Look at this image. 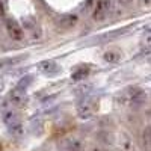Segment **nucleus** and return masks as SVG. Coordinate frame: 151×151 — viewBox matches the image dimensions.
Segmentation results:
<instances>
[{
	"label": "nucleus",
	"instance_id": "f257e3e1",
	"mask_svg": "<svg viewBox=\"0 0 151 151\" xmlns=\"http://www.w3.org/2000/svg\"><path fill=\"white\" fill-rule=\"evenodd\" d=\"M145 98H147V95L141 88L132 86L129 89H125V92L122 94V103L130 104L132 107H139L145 103Z\"/></svg>",
	"mask_w": 151,
	"mask_h": 151
},
{
	"label": "nucleus",
	"instance_id": "f03ea898",
	"mask_svg": "<svg viewBox=\"0 0 151 151\" xmlns=\"http://www.w3.org/2000/svg\"><path fill=\"white\" fill-rule=\"evenodd\" d=\"M94 110H95V103H94L92 98H88V95L83 97V100H80L79 104H77V115L82 119L91 118Z\"/></svg>",
	"mask_w": 151,
	"mask_h": 151
},
{
	"label": "nucleus",
	"instance_id": "7ed1b4c3",
	"mask_svg": "<svg viewBox=\"0 0 151 151\" xmlns=\"http://www.w3.org/2000/svg\"><path fill=\"white\" fill-rule=\"evenodd\" d=\"M5 24H6V30H8L9 36H11L14 41H21L23 38H24L23 27L20 26V24H18L14 18H6Z\"/></svg>",
	"mask_w": 151,
	"mask_h": 151
},
{
	"label": "nucleus",
	"instance_id": "20e7f679",
	"mask_svg": "<svg viewBox=\"0 0 151 151\" xmlns=\"http://www.w3.org/2000/svg\"><path fill=\"white\" fill-rule=\"evenodd\" d=\"M110 0H97V5H95V9H94V20L95 21H103L109 11H110Z\"/></svg>",
	"mask_w": 151,
	"mask_h": 151
},
{
	"label": "nucleus",
	"instance_id": "39448f33",
	"mask_svg": "<svg viewBox=\"0 0 151 151\" xmlns=\"http://www.w3.org/2000/svg\"><path fill=\"white\" fill-rule=\"evenodd\" d=\"M24 29H26L33 38H40L41 36V30H40V26H38V23L33 17H23L21 20Z\"/></svg>",
	"mask_w": 151,
	"mask_h": 151
},
{
	"label": "nucleus",
	"instance_id": "423d86ee",
	"mask_svg": "<svg viewBox=\"0 0 151 151\" xmlns=\"http://www.w3.org/2000/svg\"><path fill=\"white\" fill-rule=\"evenodd\" d=\"M38 70H40L42 74H45V76H55V74H58L60 71V67L55 60H42L41 64L38 65Z\"/></svg>",
	"mask_w": 151,
	"mask_h": 151
},
{
	"label": "nucleus",
	"instance_id": "0eeeda50",
	"mask_svg": "<svg viewBox=\"0 0 151 151\" xmlns=\"http://www.w3.org/2000/svg\"><path fill=\"white\" fill-rule=\"evenodd\" d=\"M24 101H26V91H23V89H20V88L15 86L9 94V103L12 106L18 107V106H23Z\"/></svg>",
	"mask_w": 151,
	"mask_h": 151
},
{
	"label": "nucleus",
	"instance_id": "6e6552de",
	"mask_svg": "<svg viewBox=\"0 0 151 151\" xmlns=\"http://www.w3.org/2000/svg\"><path fill=\"white\" fill-rule=\"evenodd\" d=\"M62 151H83V142L77 137H68L60 142Z\"/></svg>",
	"mask_w": 151,
	"mask_h": 151
},
{
	"label": "nucleus",
	"instance_id": "1a4fd4ad",
	"mask_svg": "<svg viewBox=\"0 0 151 151\" xmlns=\"http://www.w3.org/2000/svg\"><path fill=\"white\" fill-rule=\"evenodd\" d=\"M119 147L122 151H134V144H133V139H132V136L127 133V132H122L119 133Z\"/></svg>",
	"mask_w": 151,
	"mask_h": 151
},
{
	"label": "nucleus",
	"instance_id": "9d476101",
	"mask_svg": "<svg viewBox=\"0 0 151 151\" xmlns=\"http://www.w3.org/2000/svg\"><path fill=\"white\" fill-rule=\"evenodd\" d=\"M2 118H3V122L8 125V127H11V125H14V124H17V122H21L18 113H17L15 110H12V109L5 110L3 115H2Z\"/></svg>",
	"mask_w": 151,
	"mask_h": 151
},
{
	"label": "nucleus",
	"instance_id": "9b49d317",
	"mask_svg": "<svg viewBox=\"0 0 151 151\" xmlns=\"http://www.w3.org/2000/svg\"><path fill=\"white\" fill-rule=\"evenodd\" d=\"M77 21H79V17L76 14H67L60 18L59 24H60L62 29H73L76 24H77Z\"/></svg>",
	"mask_w": 151,
	"mask_h": 151
},
{
	"label": "nucleus",
	"instance_id": "f8f14e48",
	"mask_svg": "<svg viewBox=\"0 0 151 151\" xmlns=\"http://www.w3.org/2000/svg\"><path fill=\"white\" fill-rule=\"evenodd\" d=\"M88 74H89V68H88L86 65H80V67H77L73 71L71 79L76 80V82H77V80H83V79L88 77Z\"/></svg>",
	"mask_w": 151,
	"mask_h": 151
},
{
	"label": "nucleus",
	"instance_id": "ddd939ff",
	"mask_svg": "<svg viewBox=\"0 0 151 151\" xmlns=\"http://www.w3.org/2000/svg\"><path fill=\"white\" fill-rule=\"evenodd\" d=\"M104 60L109 62V64H118V62L121 60V53L118 52V50H107V52L103 55Z\"/></svg>",
	"mask_w": 151,
	"mask_h": 151
},
{
	"label": "nucleus",
	"instance_id": "4468645a",
	"mask_svg": "<svg viewBox=\"0 0 151 151\" xmlns=\"http://www.w3.org/2000/svg\"><path fill=\"white\" fill-rule=\"evenodd\" d=\"M97 137H98V141L101 144H104V145H110L113 142V136L110 133H107V132H100Z\"/></svg>",
	"mask_w": 151,
	"mask_h": 151
},
{
	"label": "nucleus",
	"instance_id": "2eb2a0df",
	"mask_svg": "<svg viewBox=\"0 0 151 151\" xmlns=\"http://www.w3.org/2000/svg\"><path fill=\"white\" fill-rule=\"evenodd\" d=\"M26 59V56H17V58H9V59H3L0 60V68L3 67H8V65H14V64H18L20 60Z\"/></svg>",
	"mask_w": 151,
	"mask_h": 151
},
{
	"label": "nucleus",
	"instance_id": "dca6fc26",
	"mask_svg": "<svg viewBox=\"0 0 151 151\" xmlns=\"http://www.w3.org/2000/svg\"><path fill=\"white\" fill-rule=\"evenodd\" d=\"M32 82H33V77H32V76H24V77L17 83V88H20V89H23V91H26L27 88L30 86Z\"/></svg>",
	"mask_w": 151,
	"mask_h": 151
},
{
	"label": "nucleus",
	"instance_id": "f3484780",
	"mask_svg": "<svg viewBox=\"0 0 151 151\" xmlns=\"http://www.w3.org/2000/svg\"><path fill=\"white\" fill-rule=\"evenodd\" d=\"M8 129H9L11 134H14V136H17V137L23 134V125H21V122H17V124L11 125V127H8Z\"/></svg>",
	"mask_w": 151,
	"mask_h": 151
},
{
	"label": "nucleus",
	"instance_id": "a211bd4d",
	"mask_svg": "<svg viewBox=\"0 0 151 151\" xmlns=\"http://www.w3.org/2000/svg\"><path fill=\"white\" fill-rule=\"evenodd\" d=\"M144 141H145V144H148V145H151V125H148V127L144 130Z\"/></svg>",
	"mask_w": 151,
	"mask_h": 151
},
{
	"label": "nucleus",
	"instance_id": "6ab92c4d",
	"mask_svg": "<svg viewBox=\"0 0 151 151\" xmlns=\"http://www.w3.org/2000/svg\"><path fill=\"white\" fill-rule=\"evenodd\" d=\"M89 91H91V88L86 86V85H83L82 88H79V89H77V94H79V95H86Z\"/></svg>",
	"mask_w": 151,
	"mask_h": 151
},
{
	"label": "nucleus",
	"instance_id": "aec40b11",
	"mask_svg": "<svg viewBox=\"0 0 151 151\" xmlns=\"http://www.w3.org/2000/svg\"><path fill=\"white\" fill-rule=\"evenodd\" d=\"M92 151H110V150L106 148V147H101V145H97V147L92 148Z\"/></svg>",
	"mask_w": 151,
	"mask_h": 151
},
{
	"label": "nucleus",
	"instance_id": "412c9836",
	"mask_svg": "<svg viewBox=\"0 0 151 151\" xmlns=\"http://www.w3.org/2000/svg\"><path fill=\"white\" fill-rule=\"evenodd\" d=\"M144 42L148 45V47H151V33H148L147 36H145V40H144Z\"/></svg>",
	"mask_w": 151,
	"mask_h": 151
},
{
	"label": "nucleus",
	"instance_id": "4be33fe9",
	"mask_svg": "<svg viewBox=\"0 0 151 151\" xmlns=\"http://www.w3.org/2000/svg\"><path fill=\"white\" fill-rule=\"evenodd\" d=\"M2 88H3V82L0 80V91H2Z\"/></svg>",
	"mask_w": 151,
	"mask_h": 151
},
{
	"label": "nucleus",
	"instance_id": "5701e85b",
	"mask_svg": "<svg viewBox=\"0 0 151 151\" xmlns=\"http://www.w3.org/2000/svg\"><path fill=\"white\" fill-rule=\"evenodd\" d=\"M147 115H148V116H151V110H148V112H147Z\"/></svg>",
	"mask_w": 151,
	"mask_h": 151
}]
</instances>
